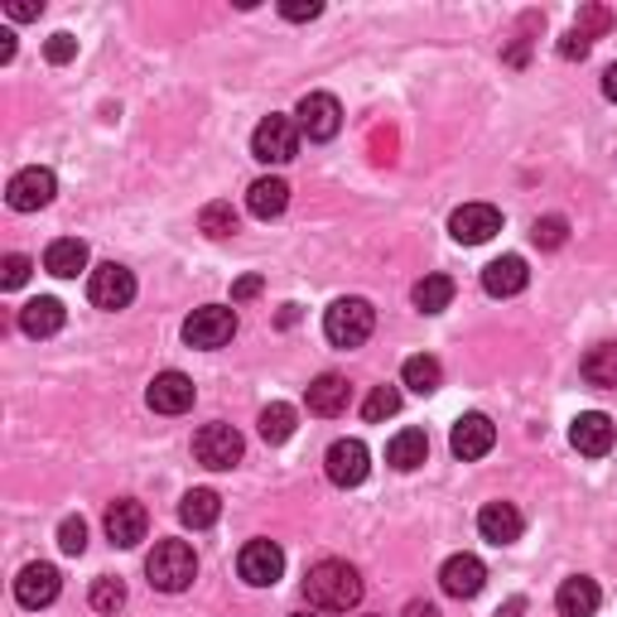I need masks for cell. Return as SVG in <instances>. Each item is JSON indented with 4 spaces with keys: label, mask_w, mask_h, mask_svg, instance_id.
<instances>
[{
    "label": "cell",
    "mask_w": 617,
    "mask_h": 617,
    "mask_svg": "<svg viewBox=\"0 0 617 617\" xmlns=\"http://www.w3.org/2000/svg\"><path fill=\"white\" fill-rule=\"evenodd\" d=\"M304 598L319 613H347L362 604V575L347 560H319L304 575Z\"/></svg>",
    "instance_id": "6da1fadb"
},
{
    "label": "cell",
    "mask_w": 617,
    "mask_h": 617,
    "mask_svg": "<svg viewBox=\"0 0 617 617\" xmlns=\"http://www.w3.org/2000/svg\"><path fill=\"white\" fill-rule=\"evenodd\" d=\"M145 575H150L159 594H184L198 575V555L188 540H159L150 550V560H145Z\"/></svg>",
    "instance_id": "7a4b0ae2"
},
{
    "label": "cell",
    "mask_w": 617,
    "mask_h": 617,
    "mask_svg": "<svg viewBox=\"0 0 617 617\" xmlns=\"http://www.w3.org/2000/svg\"><path fill=\"white\" fill-rule=\"evenodd\" d=\"M372 329H376V308L358 295L333 300L329 314H323V333H329L333 347H362L372 337Z\"/></svg>",
    "instance_id": "3957f363"
},
{
    "label": "cell",
    "mask_w": 617,
    "mask_h": 617,
    "mask_svg": "<svg viewBox=\"0 0 617 617\" xmlns=\"http://www.w3.org/2000/svg\"><path fill=\"white\" fill-rule=\"evenodd\" d=\"M232 337H237V308H227V304H203L184 319V343L188 347L213 352V347H227Z\"/></svg>",
    "instance_id": "277c9868"
},
{
    "label": "cell",
    "mask_w": 617,
    "mask_h": 617,
    "mask_svg": "<svg viewBox=\"0 0 617 617\" xmlns=\"http://www.w3.org/2000/svg\"><path fill=\"white\" fill-rule=\"evenodd\" d=\"M300 121H290V116H266L256 130H252V155L261 165H290V159L300 155Z\"/></svg>",
    "instance_id": "5b68a950"
},
{
    "label": "cell",
    "mask_w": 617,
    "mask_h": 617,
    "mask_svg": "<svg viewBox=\"0 0 617 617\" xmlns=\"http://www.w3.org/2000/svg\"><path fill=\"white\" fill-rule=\"evenodd\" d=\"M242 434L232 430V424H203V430L194 434V459L203 468H213V473H227V468H237L242 463Z\"/></svg>",
    "instance_id": "8992f818"
},
{
    "label": "cell",
    "mask_w": 617,
    "mask_h": 617,
    "mask_svg": "<svg viewBox=\"0 0 617 617\" xmlns=\"http://www.w3.org/2000/svg\"><path fill=\"white\" fill-rule=\"evenodd\" d=\"M323 468H329L333 488H358V482H366V473H372V453H366L362 439H337V444H329V453H323Z\"/></svg>",
    "instance_id": "52a82bcc"
},
{
    "label": "cell",
    "mask_w": 617,
    "mask_h": 617,
    "mask_svg": "<svg viewBox=\"0 0 617 617\" xmlns=\"http://www.w3.org/2000/svg\"><path fill=\"white\" fill-rule=\"evenodd\" d=\"M237 575L252 584V589H271V584L285 575V550L275 546V540H246L237 555Z\"/></svg>",
    "instance_id": "ba28073f"
},
{
    "label": "cell",
    "mask_w": 617,
    "mask_h": 617,
    "mask_svg": "<svg viewBox=\"0 0 617 617\" xmlns=\"http://www.w3.org/2000/svg\"><path fill=\"white\" fill-rule=\"evenodd\" d=\"M87 300L97 308H107V314H116V308H126L136 300V275L126 266H116V261H107V266H97L87 275Z\"/></svg>",
    "instance_id": "9c48e42d"
},
{
    "label": "cell",
    "mask_w": 617,
    "mask_h": 617,
    "mask_svg": "<svg viewBox=\"0 0 617 617\" xmlns=\"http://www.w3.org/2000/svg\"><path fill=\"white\" fill-rule=\"evenodd\" d=\"M53 194H58V179H53V169H39V165H29V169H20L10 179V188H6V203L14 213H39V208H49L53 203Z\"/></svg>",
    "instance_id": "30bf717a"
},
{
    "label": "cell",
    "mask_w": 617,
    "mask_h": 617,
    "mask_svg": "<svg viewBox=\"0 0 617 617\" xmlns=\"http://www.w3.org/2000/svg\"><path fill=\"white\" fill-rule=\"evenodd\" d=\"M497 232H502V213H497L492 203H463V208L449 217V237L459 246H482V242H492Z\"/></svg>",
    "instance_id": "8fae6325"
},
{
    "label": "cell",
    "mask_w": 617,
    "mask_h": 617,
    "mask_svg": "<svg viewBox=\"0 0 617 617\" xmlns=\"http://www.w3.org/2000/svg\"><path fill=\"white\" fill-rule=\"evenodd\" d=\"M58 589H63V579H58V569L53 565H25L20 575H14V604L29 608V613H39V608H49Z\"/></svg>",
    "instance_id": "7c38bea8"
},
{
    "label": "cell",
    "mask_w": 617,
    "mask_h": 617,
    "mask_svg": "<svg viewBox=\"0 0 617 617\" xmlns=\"http://www.w3.org/2000/svg\"><path fill=\"white\" fill-rule=\"evenodd\" d=\"M497 444V424L488 415H459L453 420V434H449V449H453V459H463V463H473L482 459V453H492Z\"/></svg>",
    "instance_id": "4fadbf2b"
},
{
    "label": "cell",
    "mask_w": 617,
    "mask_h": 617,
    "mask_svg": "<svg viewBox=\"0 0 617 617\" xmlns=\"http://www.w3.org/2000/svg\"><path fill=\"white\" fill-rule=\"evenodd\" d=\"M295 116H300V130L308 140H333L337 130H343V107H337L333 92H308Z\"/></svg>",
    "instance_id": "5bb4252c"
},
{
    "label": "cell",
    "mask_w": 617,
    "mask_h": 617,
    "mask_svg": "<svg viewBox=\"0 0 617 617\" xmlns=\"http://www.w3.org/2000/svg\"><path fill=\"white\" fill-rule=\"evenodd\" d=\"M145 531H150V517H145V507L136 502V497H121V502L107 507V536L116 550H136Z\"/></svg>",
    "instance_id": "9a60e30c"
},
{
    "label": "cell",
    "mask_w": 617,
    "mask_h": 617,
    "mask_svg": "<svg viewBox=\"0 0 617 617\" xmlns=\"http://www.w3.org/2000/svg\"><path fill=\"white\" fill-rule=\"evenodd\" d=\"M439 584H444L449 598H478L482 584H488V565L478 555H449L444 569H439Z\"/></svg>",
    "instance_id": "2e32d148"
},
{
    "label": "cell",
    "mask_w": 617,
    "mask_h": 617,
    "mask_svg": "<svg viewBox=\"0 0 617 617\" xmlns=\"http://www.w3.org/2000/svg\"><path fill=\"white\" fill-rule=\"evenodd\" d=\"M613 439H617V430H613V420L604 415V410H584V415L569 424V444H575L584 459H604V453L613 449Z\"/></svg>",
    "instance_id": "e0dca14e"
},
{
    "label": "cell",
    "mask_w": 617,
    "mask_h": 617,
    "mask_svg": "<svg viewBox=\"0 0 617 617\" xmlns=\"http://www.w3.org/2000/svg\"><path fill=\"white\" fill-rule=\"evenodd\" d=\"M194 381H188L184 372H159L150 381V391H145V401H150L155 415H184L188 405H194Z\"/></svg>",
    "instance_id": "ac0fdd59"
},
{
    "label": "cell",
    "mask_w": 617,
    "mask_h": 617,
    "mask_svg": "<svg viewBox=\"0 0 617 617\" xmlns=\"http://www.w3.org/2000/svg\"><path fill=\"white\" fill-rule=\"evenodd\" d=\"M521 511L511 507V502H488L478 511V531L482 540H492V546H517L521 540Z\"/></svg>",
    "instance_id": "d6986e66"
},
{
    "label": "cell",
    "mask_w": 617,
    "mask_h": 617,
    "mask_svg": "<svg viewBox=\"0 0 617 617\" xmlns=\"http://www.w3.org/2000/svg\"><path fill=\"white\" fill-rule=\"evenodd\" d=\"M347 381L337 376V372H323L308 381V391H304V401H308V415H323V420H333V415H343L347 410Z\"/></svg>",
    "instance_id": "ffe728a7"
},
{
    "label": "cell",
    "mask_w": 617,
    "mask_h": 617,
    "mask_svg": "<svg viewBox=\"0 0 617 617\" xmlns=\"http://www.w3.org/2000/svg\"><path fill=\"white\" fill-rule=\"evenodd\" d=\"M526 281H531V271H526V261L521 256H497L488 271H482V290H488L492 300H511V295H521Z\"/></svg>",
    "instance_id": "44dd1931"
},
{
    "label": "cell",
    "mask_w": 617,
    "mask_h": 617,
    "mask_svg": "<svg viewBox=\"0 0 617 617\" xmlns=\"http://www.w3.org/2000/svg\"><path fill=\"white\" fill-rule=\"evenodd\" d=\"M598 604H604V589L589 579V575H575L560 584V594H555V608H560V617H594Z\"/></svg>",
    "instance_id": "7402d4cb"
},
{
    "label": "cell",
    "mask_w": 617,
    "mask_h": 617,
    "mask_svg": "<svg viewBox=\"0 0 617 617\" xmlns=\"http://www.w3.org/2000/svg\"><path fill=\"white\" fill-rule=\"evenodd\" d=\"M217 517H223V497H217L213 488H194V492H184V502H179V521L188 526V531H208V526H217Z\"/></svg>",
    "instance_id": "603a6c76"
},
{
    "label": "cell",
    "mask_w": 617,
    "mask_h": 617,
    "mask_svg": "<svg viewBox=\"0 0 617 617\" xmlns=\"http://www.w3.org/2000/svg\"><path fill=\"white\" fill-rule=\"evenodd\" d=\"M246 208H252V217H261V223L281 217L290 208V184L285 179H256L246 188Z\"/></svg>",
    "instance_id": "cb8c5ba5"
},
{
    "label": "cell",
    "mask_w": 617,
    "mask_h": 617,
    "mask_svg": "<svg viewBox=\"0 0 617 617\" xmlns=\"http://www.w3.org/2000/svg\"><path fill=\"white\" fill-rule=\"evenodd\" d=\"M43 271L58 275V281H72L78 271H87V242H78V237L49 242V252H43Z\"/></svg>",
    "instance_id": "d4e9b609"
},
{
    "label": "cell",
    "mask_w": 617,
    "mask_h": 617,
    "mask_svg": "<svg viewBox=\"0 0 617 617\" xmlns=\"http://www.w3.org/2000/svg\"><path fill=\"white\" fill-rule=\"evenodd\" d=\"M424 459H430V434H424V430H401L386 444V463L401 468V473H415Z\"/></svg>",
    "instance_id": "484cf974"
},
{
    "label": "cell",
    "mask_w": 617,
    "mask_h": 617,
    "mask_svg": "<svg viewBox=\"0 0 617 617\" xmlns=\"http://www.w3.org/2000/svg\"><path fill=\"white\" fill-rule=\"evenodd\" d=\"M63 304H58V300H49V295H43V300H29L25 308H20V329L29 333V337H53L58 329H63Z\"/></svg>",
    "instance_id": "4316f807"
},
{
    "label": "cell",
    "mask_w": 617,
    "mask_h": 617,
    "mask_svg": "<svg viewBox=\"0 0 617 617\" xmlns=\"http://www.w3.org/2000/svg\"><path fill=\"white\" fill-rule=\"evenodd\" d=\"M584 381L589 386H617V343H598V347H589L584 352Z\"/></svg>",
    "instance_id": "83f0119b"
},
{
    "label": "cell",
    "mask_w": 617,
    "mask_h": 617,
    "mask_svg": "<svg viewBox=\"0 0 617 617\" xmlns=\"http://www.w3.org/2000/svg\"><path fill=\"white\" fill-rule=\"evenodd\" d=\"M401 381L415 395H434L439 391V381H444V366H439V358H405V366H401Z\"/></svg>",
    "instance_id": "f1b7e54d"
},
{
    "label": "cell",
    "mask_w": 617,
    "mask_h": 617,
    "mask_svg": "<svg viewBox=\"0 0 617 617\" xmlns=\"http://www.w3.org/2000/svg\"><path fill=\"white\" fill-rule=\"evenodd\" d=\"M410 300H415L420 314H444V308L453 304V281H449V275H424Z\"/></svg>",
    "instance_id": "f546056e"
},
{
    "label": "cell",
    "mask_w": 617,
    "mask_h": 617,
    "mask_svg": "<svg viewBox=\"0 0 617 617\" xmlns=\"http://www.w3.org/2000/svg\"><path fill=\"white\" fill-rule=\"evenodd\" d=\"M261 439L266 444H285L290 434H295V405H285V401H275V405H266L261 410Z\"/></svg>",
    "instance_id": "4dcf8cb0"
},
{
    "label": "cell",
    "mask_w": 617,
    "mask_h": 617,
    "mask_svg": "<svg viewBox=\"0 0 617 617\" xmlns=\"http://www.w3.org/2000/svg\"><path fill=\"white\" fill-rule=\"evenodd\" d=\"M198 227L208 232L213 242H227L232 232H237V208H232V203H208V208L198 213Z\"/></svg>",
    "instance_id": "1f68e13d"
},
{
    "label": "cell",
    "mask_w": 617,
    "mask_h": 617,
    "mask_svg": "<svg viewBox=\"0 0 617 617\" xmlns=\"http://www.w3.org/2000/svg\"><path fill=\"white\" fill-rule=\"evenodd\" d=\"M395 410H401V391H395V386H372V395L362 401V420L381 424V420H391Z\"/></svg>",
    "instance_id": "d6a6232c"
},
{
    "label": "cell",
    "mask_w": 617,
    "mask_h": 617,
    "mask_svg": "<svg viewBox=\"0 0 617 617\" xmlns=\"http://www.w3.org/2000/svg\"><path fill=\"white\" fill-rule=\"evenodd\" d=\"M565 237H569V223L565 217H536V227H531V242L540 246V252H560L565 246Z\"/></svg>",
    "instance_id": "836d02e7"
},
{
    "label": "cell",
    "mask_w": 617,
    "mask_h": 617,
    "mask_svg": "<svg viewBox=\"0 0 617 617\" xmlns=\"http://www.w3.org/2000/svg\"><path fill=\"white\" fill-rule=\"evenodd\" d=\"M608 29H613V10L608 6H584L579 10V20H575V35L579 39H598V35H608Z\"/></svg>",
    "instance_id": "e575fe53"
},
{
    "label": "cell",
    "mask_w": 617,
    "mask_h": 617,
    "mask_svg": "<svg viewBox=\"0 0 617 617\" xmlns=\"http://www.w3.org/2000/svg\"><path fill=\"white\" fill-rule=\"evenodd\" d=\"M87 598H92V608L97 613H116V608H126V584L121 579H97L92 584V594H87Z\"/></svg>",
    "instance_id": "d590c367"
},
{
    "label": "cell",
    "mask_w": 617,
    "mask_h": 617,
    "mask_svg": "<svg viewBox=\"0 0 617 617\" xmlns=\"http://www.w3.org/2000/svg\"><path fill=\"white\" fill-rule=\"evenodd\" d=\"M58 550H63V555H82L87 550V521L82 517H63V526H58Z\"/></svg>",
    "instance_id": "8d00e7d4"
},
{
    "label": "cell",
    "mask_w": 617,
    "mask_h": 617,
    "mask_svg": "<svg viewBox=\"0 0 617 617\" xmlns=\"http://www.w3.org/2000/svg\"><path fill=\"white\" fill-rule=\"evenodd\" d=\"M29 271H35V261L20 256V252H10L6 261H0V285H6V290H20V285L29 281Z\"/></svg>",
    "instance_id": "74e56055"
},
{
    "label": "cell",
    "mask_w": 617,
    "mask_h": 617,
    "mask_svg": "<svg viewBox=\"0 0 617 617\" xmlns=\"http://www.w3.org/2000/svg\"><path fill=\"white\" fill-rule=\"evenodd\" d=\"M72 53H78V39L72 35H53L49 43H43V58H49V63H68Z\"/></svg>",
    "instance_id": "f35d334b"
},
{
    "label": "cell",
    "mask_w": 617,
    "mask_h": 617,
    "mask_svg": "<svg viewBox=\"0 0 617 617\" xmlns=\"http://www.w3.org/2000/svg\"><path fill=\"white\" fill-rule=\"evenodd\" d=\"M281 14H285V20H319L323 6H319V0H290V6H281Z\"/></svg>",
    "instance_id": "ab89813d"
},
{
    "label": "cell",
    "mask_w": 617,
    "mask_h": 617,
    "mask_svg": "<svg viewBox=\"0 0 617 617\" xmlns=\"http://www.w3.org/2000/svg\"><path fill=\"white\" fill-rule=\"evenodd\" d=\"M261 290H266V281H261V275H242V281L232 285V300H237V304H242V300H256Z\"/></svg>",
    "instance_id": "60d3db41"
},
{
    "label": "cell",
    "mask_w": 617,
    "mask_h": 617,
    "mask_svg": "<svg viewBox=\"0 0 617 617\" xmlns=\"http://www.w3.org/2000/svg\"><path fill=\"white\" fill-rule=\"evenodd\" d=\"M560 58H569V63H575V58H589V39H579L575 29H569V35L560 39Z\"/></svg>",
    "instance_id": "b9f144b4"
},
{
    "label": "cell",
    "mask_w": 617,
    "mask_h": 617,
    "mask_svg": "<svg viewBox=\"0 0 617 617\" xmlns=\"http://www.w3.org/2000/svg\"><path fill=\"white\" fill-rule=\"evenodd\" d=\"M39 10H43V6H29V0H14V6H10V20H35Z\"/></svg>",
    "instance_id": "7bdbcfd3"
},
{
    "label": "cell",
    "mask_w": 617,
    "mask_h": 617,
    "mask_svg": "<svg viewBox=\"0 0 617 617\" xmlns=\"http://www.w3.org/2000/svg\"><path fill=\"white\" fill-rule=\"evenodd\" d=\"M10 58H14V35H10V29H0V63H10Z\"/></svg>",
    "instance_id": "ee69618b"
},
{
    "label": "cell",
    "mask_w": 617,
    "mask_h": 617,
    "mask_svg": "<svg viewBox=\"0 0 617 617\" xmlns=\"http://www.w3.org/2000/svg\"><path fill=\"white\" fill-rule=\"evenodd\" d=\"M405 617H439L434 604H405Z\"/></svg>",
    "instance_id": "f6af8a7d"
},
{
    "label": "cell",
    "mask_w": 617,
    "mask_h": 617,
    "mask_svg": "<svg viewBox=\"0 0 617 617\" xmlns=\"http://www.w3.org/2000/svg\"><path fill=\"white\" fill-rule=\"evenodd\" d=\"M604 97H608V101H617V63L604 72Z\"/></svg>",
    "instance_id": "bcb514c9"
},
{
    "label": "cell",
    "mask_w": 617,
    "mask_h": 617,
    "mask_svg": "<svg viewBox=\"0 0 617 617\" xmlns=\"http://www.w3.org/2000/svg\"><path fill=\"white\" fill-rule=\"evenodd\" d=\"M526 613V598H511L507 608H497V617H521Z\"/></svg>",
    "instance_id": "7dc6e473"
},
{
    "label": "cell",
    "mask_w": 617,
    "mask_h": 617,
    "mask_svg": "<svg viewBox=\"0 0 617 617\" xmlns=\"http://www.w3.org/2000/svg\"><path fill=\"white\" fill-rule=\"evenodd\" d=\"M295 319H300V304H285V308H281V323L290 329V323H295Z\"/></svg>",
    "instance_id": "c3c4849f"
},
{
    "label": "cell",
    "mask_w": 617,
    "mask_h": 617,
    "mask_svg": "<svg viewBox=\"0 0 617 617\" xmlns=\"http://www.w3.org/2000/svg\"><path fill=\"white\" fill-rule=\"evenodd\" d=\"M295 617H314V613H295Z\"/></svg>",
    "instance_id": "681fc988"
}]
</instances>
